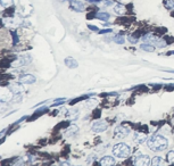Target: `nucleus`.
Instances as JSON below:
<instances>
[{"label":"nucleus","mask_w":174,"mask_h":166,"mask_svg":"<svg viewBox=\"0 0 174 166\" xmlns=\"http://www.w3.org/2000/svg\"><path fill=\"white\" fill-rule=\"evenodd\" d=\"M88 2H91V3H99L100 0H87Z\"/></svg>","instance_id":"30"},{"label":"nucleus","mask_w":174,"mask_h":166,"mask_svg":"<svg viewBox=\"0 0 174 166\" xmlns=\"http://www.w3.org/2000/svg\"><path fill=\"white\" fill-rule=\"evenodd\" d=\"M103 3L104 5H105V6H110V5H112V1H110V0H104L103 1Z\"/></svg>","instance_id":"28"},{"label":"nucleus","mask_w":174,"mask_h":166,"mask_svg":"<svg viewBox=\"0 0 174 166\" xmlns=\"http://www.w3.org/2000/svg\"><path fill=\"white\" fill-rule=\"evenodd\" d=\"M107 128H108V124H107L105 121H97L94 123L91 130H92V132H94V133H101V132L106 131Z\"/></svg>","instance_id":"4"},{"label":"nucleus","mask_w":174,"mask_h":166,"mask_svg":"<svg viewBox=\"0 0 174 166\" xmlns=\"http://www.w3.org/2000/svg\"><path fill=\"white\" fill-rule=\"evenodd\" d=\"M165 6H166V8H168V9H174V0H166Z\"/></svg>","instance_id":"22"},{"label":"nucleus","mask_w":174,"mask_h":166,"mask_svg":"<svg viewBox=\"0 0 174 166\" xmlns=\"http://www.w3.org/2000/svg\"><path fill=\"white\" fill-rule=\"evenodd\" d=\"M154 45L156 46V47H158V48H165L166 46H167V43H166V41H165L164 39H156L154 42Z\"/></svg>","instance_id":"15"},{"label":"nucleus","mask_w":174,"mask_h":166,"mask_svg":"<svg viewBox=\"0 0 174 166\" xmlns=\"http://www.w3.org/2000/svg\"><path fill=\"white\" fill-rule=\"evenodd\" d=\"M89 29L92 30V31H96V32H98L99 30H98V27H96L94 25H89Z\"/></svg>","instance_id":"29"},{"label":"nucleus","mask_w":174,"mask_h":166,"mask_svg":"<svg viewBox=\"0 0 174 166\" xmlns=\"http://www.w3.org/2000/svg\"><path fill=\"white\" fill-rule=\"evenodd\" d=\"M133 140H134V142H137V144H143V142L147 141V135H146L145 133L135 132L134 135H133Z\"/></svg>","instance_id":"10"},{"label":"nucleus","mask_w":174,"mask_h":166,"mask_svg":"<svg viewBox=\"0 0 174 166\" xmlns=\"http://www.w3.org/2000/svg\"><path fill=\"white\" fill-rule=\"evenodd\" d=\"M6 131H7V130H2V131L0 132V138H1V137H2V135H3V134L6 133Z\"/></svg>","instance_id":"32"},{"label":"nucleus","mask_w":174,"mask_h":166,"mask_svg":"<svg viewBox=\"0 0 174 166\" xmlns=\"http://www.w3.org/2000/svg\"><path fill=\"white\" fill-rule=\"evenodd\" d=\"M94 157H96V156H94V155H90V156L88 157V160H87V162H88V163H89V164H90L91 162H92V160H94V159H96V158H94Z\"/></svg>","instance_id":"27"},{"label":"nucleus","mask_w":174,"mask_h":166,"mask_svg":"<svg viewBox=\"0 0 174 166\" xmlns=\"http://www.w3.org/2000/svg\"><path fill=\"white\" fill-rule=\"evenodd\" d=\"M9 89L12 92H14L15 95H19V92H22L23 90H24V86L22 84H19V83H15V84H12L9 86Z\"/></svg>","instance_id":"12"},{"label":"nucleus","mask_w":174,"mask_h":166,"mask_svg":"<svg viewBox=\"0 0 174 166\" xmlns=\"http://www.w3.org/2000/svg\"><path fill=\"white\" fill-rule=\"evenodd\" d=\"M150 165L152 166H162L163 165V159H162L159 156L152 157V160L150 162Z\"/></svg>","instance_id":"14"},{"label":"nucleus","mask_w":174,"mask_h":166,"mask_svg":"<svg viewBox=\"0 0 174 166\" xmlns=\"http://www.w3.org/2000/svg\"><path fill=\"white\" fill-rule=\"evenodd\" d=\"M167 55H174V51H168Z\"/></svg>","instance_id":"33"},{"label":"nucleus","mask_w":174,"mask_h":166,"mask_svg":"<svg viewBox=\"0 0 174 166\" xmlns=\"http://www.w3.org/2000/svg\"><path fill=\"white\" fill-rule=\"evenodd\" d=\"M112 32H113L112 29H105V30H101V31H98L99 34H105V33H112Z\"/></svg>","instance_id":"24"},{"label":"nucleus","mask_w":174,"mask_h":166,"mask_svg":"<svg viewBox=\"0 0 174 166\" xmlns=\"http://www.w3.org/2000/svg\"><path fill=\"white\" fill-rule=\"evenodd\" d=\"M128 40H129V41L131 42V43H137V42H138V39H137V38H133L132 35H129V37H128Z\"/></svg>","instance_id":"25"},{"label":"nucleus","mask_w":174,"mask_h":166,"mask_svg":"<svg viewBox=\"0 0 174 166\" xmlns=\"http://www.w3.org/2000/svg\"><path fill=\"white\" fill-rule=\"evenodd\" d=\"M65 64H66L67 67H70V68H76L77 67V61L72 57L66 58V59H65Z\"/></svg>","instance_id":"13"},{"label":"nucleus","mask_w":174,"mask_h":166,"mask_svg":"<svg viewBox=\"0 0 174 166\" xmlns=\"http://www.w3.org/2000/svg\"><path fill=\"white\" fill-rule=\"evenodd\" d=\"M77 130H79V128H77V125H75V124H72L71 126H70V128L67 129V130H66V134H67V135H73V134L74 133H76V131Z\"/></svg>","instance_id":"17"},{"label":"nucleus","mask_w":174,"mask_h":166,"mask_svg":"<svg viewBox=\"0 0 174 166\" xmlns=\"http://www.w3.org/2000/svg\"><path fill=\"white\" fill-rule=\"evenodd\" d=\"M60 166H71V164L68 162H63V163H60Z\"/></svg>","instance_id":"31"},{"label":"nucleus","mask_w":174,"mask_h":166,"mask_svg":"<svg viewBox=\"0 0 174 166\" xmlns=\"http://www.w3.org/2000/svg\"><path fill=\"white\" fill-rule=\"evenodd\" d=\"M97 104V100L96 99H89L87 102H85V106H87L88 108H92V107H94Z\"/></svg>","instance_id":"21"},{"label":"nucleus","mask_w":174,"mask_h":166,"mask_svg":"<svg viewBox=\"0 0 174 166\" xmlns=\"http://www.w3.org/2000/svg\"><path fill=\"white\" fill-rule=\"evenodd\" d=\"M70 1H72V0H70Z\"/></svg>","instance_id":"35"},{"label":"nucleus","mask_w":174,"mask_h":166,"mask_svg":"<svg viewBox=\"0 0 174 166\" xmlns=\"http://www.w3.org/2000/svg\"><path fill=\"white\" fill-rule=\"evenodd\" d=\"M140 48H141L142 50L148 51V52H152V51L155 50V47H154V46L149 45V43H142V45L140 46Z\"/></svg>","instance_id":"18"},{"label":"nucleus","mask_w":174,"mask_h":166,"mask_svg":"<svg viewBox=\"0 0 174 166\" xmlns=\"http://www.w3.org/2000/svg\"><path fill=\"white\" fill-rule=\"evenodd\" d=\"M167 158H168V162L171 164H174V151L172 150V151H170V153L167 154Z\"/></svg>","instance_id":"23"},{"label":"nucleus","mask_w":174,"mask_h":166,"mask_svg":"<svg viewBox=\"0 0 174 166\" xmlns=\"http://www.w3.org/2000/svg\"><path fill=\"white\" fill-rule=\"evenodd\" d=\"M114 41L118 45H123V43H125V38H123L122 35H116L114 38Z\"/></svg>","instance_id":"20"},{"label":"nucleus","mask_w":174,"mask_h":166,"mask_svg":"<svg viewBox=\"0 0 174 166\" xmlns=\"http://www.w3.org/2000/svg\"><path fill=\"white\" fill-rule=\"evenodd\" d=\"M134 166H149L150 165V158L148 155H139L133 159Z\"/></svg>","instance_id":"3"},{"label":"nucleus","mask_w":174,"mask_h":166,"mask_svg":"<svg viewBox=\"0 0 174 166\" xmlns=\"http://www.w3.org/2000/svg\"><path fill=\"white\" fill-rule=\"evenodd\" d=\"M168 72H171V73H174V71H168Z\"/></svg>","instance_id":"34"},{"label":"nucleus","mask_w":174,"mask_h":166,"mask_svg":"<svg viewBox=\"0 0 174 166\" xmlns=\"http://www.w3.org/2000/svg\"><path fill=\"white\" fill-rule=\"evenodd\" d=\"M147 146L152 151H163L167 148L168 142L162 135H152L149 139H147Z\"/></svg>","instance_id":"1"},{"label":"nucleus","mask_w":174,"mask_h":166,"mask_svg":"<svg viewBox=\"0 0 174 166\" xmlns=\"http://www.w3.org/2000/svg\"><path fill=\"white\" fill-rule=\"evenodd\" d=\"M96 17L98 19H101V21H105V22H107V21L110 18V15L108 13H97Z\"/></svg>","instance_id":"16"},{"label":"nucleus","mask_w":174,"mask_h":166,"mask_svg":"<svg viewBox=\"0 0 174 166\" xmlns=\"http://www.w3.org/2000/svg\"><path fill=\"white\" fill-rule=\"evenodd\" d=\"M113 9L115 12V14H117V15H123L126 12V7L124 5H122V3H116Z\"/></svg>","instance_id":"11"},{"label":"nucleus","mask_w":174,"mask_h":166,"mask_svg":"<svg viewBox=\"0 0 174 166\" xmlns=\"http://www.w3.org/2000/svg\"><path fill=\"white\" fill-rule=\"evenodd\" d=\"M71 7L75 12H83L84 10V3L82 1H79V0H72L71 1Z\"/></svg>","instance_id":"9"},{"label":"nucleus","mask_w":174,"mask_h":166,"mask_svg":"<svg viewBox=\"0 0 174 166\" xmlns=\"http://www.w3.org/2000/svg\"><path fill=\"white\" fill-rule=\"evenodd\" d=\"M114 134L117 138H124L130 134V129L128 126H125V125H118L114 130Z\"/></svg>","instance_id":"5"},{"label":"nucleus","mask_w":174,"mask_h":166,"mask_svg":"<svg viewBox=\"0 0 174 166\" xmlns=\"http://www.w3.org/2000/svg\"><path fill=\"white\" fill-rule=\"evenodd\" d=\"M13 38H14V45H16L17 42H18V37L15 32H13Z\"/></svg>","instance_id":"26"},{"label":"nucleus","mask_w":174,"mask_h":166,"mask_svg":"<svg viewBox=\"0 0 174 166\" xmlns=\"http://www.w3.org/2000/svg\"><path fill=\"white\" fill-rule=\"evenodd\" d=\"M36 81V76L32 74H23L22 76H19V82L23 84H33Z\"/></svg>","instance_id":"6"},{"label":"nucleus","mask_w":174,"mask_h":166,"mask_svg":"<svg viewBox=\"0 0 174 166\" xmlns=\"http://www.w3.org/2000/svg\"><path fill=\"white\" fill-rule=\"evenodd\" d=\"M13 3H14V0H0V5L3 7H10V6H13Z\"/></svg>","instance_id":"19"},{"label":"nucleus","mask_w":174,"mask_h":166,"mask_svg":"<svg viewBox=\"0 0 174 166\" xmlns=\"http://www.w3.org/2000/svg\"><path fill=\"white\" fill-rule=\"evenodd\" d=\"M113 155L115 157H117V158H126V157L130 156V154H131V149H130V147L128 146V144H123V142H121V144H115L113 147Z\"/></svg>","instance_id":"2"},{"label":"nucleus","mask_w":174,"mask_h":166,"mask_svg":"<svg viewBox=\"0 0 174 166\" xmlns=\"http://www.w3.org/2000/svg\"><path fill=\"white\" fill-rule=\"evenodd\" d=\"M115 163H116L115 158L112 156H104L103 158L99 160L100 166H113Z\"/></svg>","instance_id":"8"},{"label":"nucleus","mask_w":174,"mask_h":166,"mask_svg":"<svg viewBox=\"0 0 174 166\" xmlns=\"http://www.w3.org/2000/svg\"><path fill=\"white\" fill-rule=\"evenodd\" d=\"M31 61H32V59H31V57H30V56H22V57L18 58V61L14 63L13 66H15V67L25 66V65L30 64V63H31Z\"/></svg>","instance_id":"7"}]
</instances>
